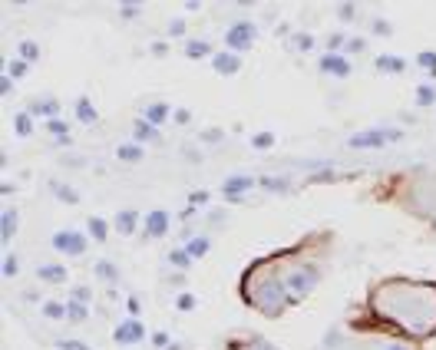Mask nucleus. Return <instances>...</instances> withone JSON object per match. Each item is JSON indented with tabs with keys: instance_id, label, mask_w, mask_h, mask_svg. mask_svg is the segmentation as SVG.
<instances>
[{
	"instance_id": "32",
	"label": "nucleus",
	"mask_w": 436,
	"mask_h": 350,
	"mask_svg": "<svg viewBox=\"0 0 436 350\" xmlns=\"http://www.w3.org/2000/svg\"><path fill=\"white\" fill-rule=\"evenodd\" d=\"M291 47L298 53H308V50H314V37L311 33H294V37H291Z\"/></svg>"
},
{
	"instance_id": "9",
	"label": "nucleus",
	"mask_w": 436,
	"mask_h": 350,
	"mask_svg": "<svg viewBox=\"0 0 436 350\" xmlns=\"http://www.w3.org/2000/svg\"><path fill=\"white\" fill-rule=\"evenodd\" d=\"M251 185H255V178H251V175L235 172V175H228V178L222 182V195H225L228 201H238L241 195H245V192H248Z\"/></svg>"
},
{
	"instance_id": "34",
	"label": "nucleus",
	"mask_w": 436,
	"mask_h": 350,
	"mask_svg": "<svg viewBox=\"0 0 436 350\" xmlns=\"http://www.w3.org/2000/svg\"><path fill=\"white\" fill-rule=\"evenodd\" d=\"M251 146H255V149H271L274 146V132H255V136H251Z\"/></svg>"
},
{
	"instance_id": "17",
	"label": "nucleus",
	"mask_w": 436,
	"mask_h": 350,
	"mask_svg": "<svg viewBox=\"0 0 436 350\" xmlns=\"http://www.w3.org/2000/svg\"><path fill=\"white\" fill-rule=\"evenodd\" d=\"M37 277L40 281H50V284H63V281H66V268H63V264H40Z\"/></svg>"
},
{
	"instance_id": "38",
	"label": "nucleus",
	"mask_w": 436,
	"mask_h": 350,
	"mask_svg": "<svg viewBox=\"0 0 436 350\" xmlns=\"http://www.w3.org/2000/svg\"><path fill=\"white\" fill-rule=\"evenodd\" d=\"M57 350H89V344L73 340V337H63V340H57Z\"/></svg>"
},
{
	"instance_id": "45",
	"label": "nucleus",
	"mask_w": 436,
	"mask_h": 350,
	"mask_svg": "<svg viewBox=\"0 0 436 350\" xmlns=\"http://www.w3.org/2000/svg\"><path fill=\"white\" fill-rule=\"evenodd\" d=\"M354 10H357L354 3H340V7H337V17H340V20H354Z\"/></svg>"
},
{
	"instance_id": "48",
	"label": "nucleus",
	"mask_w": 436,
	"mask_h": 350,
	"mask_svg": "<svg viewBox=\"0 0 436 350\" xmlns=\"http://www.w3.org/2000/svg\"><path fill=\"white\" fill-rule=\"evenodd\" d=\"M172 119H175L179 125H186V123H192V113H188V109H175Z\"/></svg>"
},
{
	"instance_id": "4",
	"label": "nucleus",
	"mask_w": 436,
	"mask_h": 350,
	"mask_svg": "<svg viewBox=\"0 0 436 350\" xmlns=\"http://www.w3.org/2000/svg\"><path fill=\"white\" fill-rule=\"evenodd\" d=\"M255 37H258V26L251 24V20H235L225 30V50L241 56V50H248L251 43H255Z\"/></svg>"
},
{
	"instance_id": "25",
	"label": "nucleus",
	"mask_w": 436,
	"mask_h": 350,
	"mask_svg": "<svg viewBox=\"0 0 436 350\" xmlns=\"http://www.w3.org/2000/svg\"><path fill=\"white\" fill-rule=\"evenodd\" d=\"M209 248H212V241H209L205 235H195V238H188V241H186V251L192 254V261H195V258H202V254H205Z\"/></svg>"
},
{
	"instance_id": "2",
	"label": "nucleus",
	"mask_w": 436,
	"mask_h": 350,
	"mask_svg": "<svg viewBox=\"0 0 436 350\" xmlns=\"http://www.w3.org/2000/svg\"><path fill=\"white\" fill-rule=\"evenodd\" d=\"M241 298H245L248 307H255L258 314H268V317H278V314L291 304V300H287V291H285L281 275L274 271L271 264H264V261H258L248 275H245Z\"/></svg>"
},
{
	"instance_id": "10",
	"label": "nucleus",
	"mask_w": 436,
	"mask_h": 350,
	"mask_svg": "<svg viewBox=\"0 0 436 350\" xmlns=\"http://www.w3.org/2000/svg\"><path fill=\"white\" fill-rule=\"evenodd\" d=\"M172 113H175V109H172V106H169L165 100H156V102H149V106L142 109V119L159 129L163 123H169V119H172Z\"/></svg>"
},
{
	"instance_id": "43",
	"label": "nucleus",
	"mask_w": 436,
	"mask_h": 350,
	"mask_svg": "<svg viewBox=\"0 0 436 350\" xmlns=\"http://www.w3.org/2000/svg\"><path fill=\"white\" fill-rule=\"evenodd\" d=\"M139 10H142L139 3H123V7H119V13H123V20H136V17H139Z\"/></svg>"
},
{
	"instance_id": "52",
	"label": "nucleus",
	"mask_w": 436,
	"mask_h": 350,
	"mask_svg": "<svg viewBox=\"0 0 436 350\" xmlns=\"http://www.w3.org/2000/svg\"><path fill=\"white\" fill-rule=\"evenodd\" d=\"M374 33H390V24L386 20H374Z\"/></svg>"
},
{
	"instance_id": "27",
	"label": "nucleus",
	"mask_w": 436,
	"mask_h": 350,
	"mask_svg": "<svg viewBox=\"0 0 436 350\" xmlns=\"http://www.w3.org/2000/svg\"><path fill=\"white\" fill-rule=\"evenodd\" d=\"M40 314H43L47 321H63V317H66V304H60V300H43Z\"/></svg>"
},
{
	"instance_id": "16",
	"label": "nucleus",
	"mask_w": 436,
	"mask_h": 350,
	"mask_svg": "<svg viewBox=\"0 0 436 350\" xmlns=\"http://www.w3.org/2000/svg\"><path fill=\"white\" fill-rule=\"evenodd\" d=\"M374 66L380 73H403V70H407V60H403V56H393V53H380L374 60Z\"/></svg>"
},
{
	"instance_id": "51",
	"label": "nucleus",
	"mask_w": 436,
	"mask_h": 350,
	"mask_svg": "<svg viewBox=\"0 0 436 350\" xmlns=\"http://www.w3.org/2000/svg\"><path fill=\"white\" fill-rule=\"evenodd\" d=\"M73 298L83 300V304H89V288H73Z\"/></svg>"
},
{
	"instance_id": "33",
	"label": "nucleus",
	"mask_w": 436,
	"mask_h": 350,
	"mask_svg": "<svg viewBox=\"0 0 436 350\" xmlns=\"http://www.w3.org/2000/svg\"><path fill=\"white\" fill-rule=\"evenodd\" d=\"M47 129H50V136H57L63 142V139H66V132H70V125L63 123L60 116H57V119H47Z\"/></svg>"
},
{
	"instance_id": "5",
	"label": "nucleus",
	"mask_w": 436,
	"mask_h": 350,
	"mask_svg": "<svg viewBox=\"0 0 436 350\" xmlns=\"http://www.w3.org/2000/svg\"><path fill=\"white\" fill-rule=\"evenodd\" d=\"M400 129H363L347 139L350 149H384L386 142H397Z\"/></svg>"
},
{
	"instance_id": "14",
	"label": "nucleus",
	"mask_w": 436,
	"mask_h": 350,
	"mask_svg": "<svg viewBox=\"0 0 436 350\" xmlns=\"http://www.w3.org/2000/svg\"><path fill=\"white\" fill-rule=\"evenodd\" d=\"M13 235H17V208L7 205L3 215H0V241H3V245H10Z\"/></svg>"
},
{
	"instance_id": "50",
	"label": "nucleus",
	"mask_w": 436,
	"mask_h": 350,
	"mask_svg": "<svg viewBox=\"0 0 436 350\" xmlns=\"http://www.w3.org/2000/svg\"><path fill=\"white\" fill-rule=\"evenodd\" d=\"M344 50H347V53H361V50H363V40H361V37H350Z\"/></svg>"
},
{
	"instance_id": "31",
	"label": "nucleus",
	"mask_w": 436,
	"mask_h": 350,
	"mask_svg": "<svg viewBox=\"0 0 436 350\" xmlns=\"http://www.w3.org/2000/svg\"><path fill=\"white\" fill-rule=\"evenodd\" d=\"M169 264H175V268H182V271H186L188 264H192V254H188L186 248H175V251H169Z\"/></svg>"
},
{
	"instance_id": "7",
	"label": "nucleus",
	"mask_w": 436,
	"mask_h": 350,
	"mask_svg": "<svg viewBox=\"0 0 436 350\" xmlns=\"http://www.w3.org/2000/svg\"><path fill=\"white\" fill-rule=\"evenodd\" d=\"M112 340H116L119 347H129V344H142V340H146V327H142V321H139V317H126L123 324L116 327Z\"/></svg>"
},
{
	"instance_id": "15",
	"label": "nucleus",
	"mask_w": 436,
	"mask_h": 350,
	"mask_svg": "<svg viewBox=\"0 0 436 350\" xmlns=\"http://www.w3.org/2000/svg\"><path fill=\"white\" fill-rule=\"evenodd\" d=\"M30 116H47V119H57L60 113V100H53V96H43V100H33L30 102Z\"/></svg>"
},
{
	"instance_id": "54",
	"label": "nucleus",
	"mask_w": 436,
	"mask_h": 350,
	"mask_svg": "<svg viewBox=\"0 0 436 350\" xmlns=\"http://www.w3.org/2000/svg\"><path fill=\"white\" fill-rule=\"evenodd\" d=\"M152 53H156V56H165V53H169V47H165V43H152Z\"/></svg>"
},
{
	"instance_id": "55",
	"label": "nucleus",
	"mask_w": 436,
	"mask_h": 350,
	"mask_svg": "<svg viewBox=\"0 0 436 350\" xmlns=\"http://www.w3.org/2000/svg\"><path fill=\"white\" fill-rule=\"evenodd\" d=\"M384 350H413V347H407V344H397V340H393V344H386Z\"/></svg>"
},
{
	"instance_id": "26",
	"label": "nucleus",
	"mask_w": 436,
	"mask_h": 350,
	"mask_svg": "<svg viewBox=\"0 0 436 350\" xmlns=\"http://www.w3.org/2000/svg\"><path fill=\"white\" fill-rule=\"evenodd\" d=\"M116 155H119L123 162H139L146 152H142V146H139V142H123V146L116 149Z\"/></svg>"
},
{
	"instance_id": "3",
	"label": "nucleus",
	"mask_w": 436,
	"mask_h": 350,
	"mask_svg": "<svg viewBox=\"0 0 436 350\" xmlns=\"http://www.w3.org/2000/svg\"><path fill=\"white\" fill-rule=\"evenodd\" d=\"M281 281H285L287 300H291V304H298V300H304L314 288H317L321 275H317V268H314V264L298 261V264H291V268L281 271Z\"/></svg>"
},
{
	"instance_id": "30",
	"label": "nucleus",
	"mask_w": 436,
	"mask_h": 350,
	"mask_svg": "<svg viewBox=\"0 0 436 350\" xmlns=\"http://www.w3.org/2000/svg\"><path fill=\"white\" fill-rule=\"evenodd\" d=\"M27 73H30V63L20 60V56L7 63V76H10V79H20V76H27Z\"/></svg>"
},
{
	"instance_id": "21",
	"label": "nucleus",
	"mask_w": 436,
	"mask_h": 350,
	"mask_svg": "<svg viewBox=\"0 0 436 350\" xmlns=\"http://www.w3.org/2000/svg\"><path fill=\"white\" fill-rule=\"evenodd\" d=\"M87 317H89V304H83V300H76V298L66 300V321L80 324V321H87Z\"/></svg>"
},
{
	"instance_id": "8",
	"label": "nucleus",
	"mask_w": 436,
	"mask_h": 350,
	"mask_svg": "<svg viewBox=\"0 0 436 350\" xmlns=\"http://www.w3.org/2000/svg\"><path fill=\"white\" fill-rule=\"evenodd\" d=\"M169 222H172V215L165 212V208H152L142 218V231H146V238H163L169 231Z\"/></svg>"
},
{
	"instance_id": "29",
	"label": "nucleus",
	"mask_w": 436,
	"mask_h": 350,
	"mask_svg": "<svg viewBox=\"0 0 436 350\" xmlns=\"http://www.w3.org/2000/svg\"><path fill=\"white\" fill-rule=\"evenodd\" d=\"M17 53H20V60H27V63H37V60H40V47L33 43V40H24Z\"/></svg>"
},
{
	"instance_id": "24",
	"label": "nucleus",
	"mask_w": 436,
	"mask_h": 350,
	"mask_svg": "<svg viewBox=\"0 0 436 350\" xmlns=\"http://www.w3.org/2000/svg\"><path fill=\"white\" fill-rule=\"evenodd\" d=\"M50 188H53V195H57L60 201H66V205H76V201H80V192L70 188L66 182H50Z\"/></svg>"
},
{
	"instance_id": "42",
	"label": "nucleus",
	"mask_w": 436,
	"mask_h": 350,
	"mask_svg": "<svg viewBox=\"0 0 436 350\" xmlns=\"http://www.w3.org/2000/svg\"><path fill=\"white\" fill-rule=\"evenodd\" d=\"M209 199H212L209 192H192V195H188V208H202Z\"/></svg>"
},
{
	"instance_id": "53",
	"label": "nucleus",
	"mask_w": 436,
	"mask_h": 350,
	"mask_svg": "<svg viewBox=\"0 0 436 350\" xmlns=\"http://www.w3.org/2000/svg\"><path fill=\"white\" fill-rule=\"evenodd\" d=\"M182 30H186V20H172L169 24V33H182Z\"/></svg>"
},
{
	"instance_id": "36",
	"label": "nucleus",
	"mask_w": 436,
	"mask_h": 350,
	"mask_svg": "<svg viewBox=\"0 0 436 350\" xmlns=\"http://www.w3.org/2000/svg\"><path fill=\"white\" fill-rule=\"evenodd\" d=\"M416 102H420V106H433V102H436V89L433 86H420V89H416Z\"/></svg>"
},
{
	"instance_id": "20",
	"label": "nucleus",
	"mask_w": 436,
	"mask_h": 350,
	"mask_svg": "<svg viewBox=\"0 0 436 350\" xmlns=\"http://www.w3.org/2000/svg\"><path fill=\"white\" fill-rule=\"evenodd\" d=\"M76 119L87 123V125L96 123V106L89 102V96H80V100H76Z\"/></svg>"
},
{
	"instance_id": "46",
	"label": "nucleus",
	"mask_w": 436,
	"mask_h": 350,
	"mask_svg": "<svg viewBox=\"0 0 436 350\" xmlns=\"http://www.w3.org/2000/svg\"><path fill=\"white\" fill-rule=\"evenodd\" d=\"M202 142H222V129H205V132H202Z\"/></svg>"
},
{
	"instance_id": "22",
	"label": "nucleus",
	"mask_w": 436,
	"mask_h": 350,
	"mask_svg": "<svg viewBox=\"0 0 436 350\" xmlns=\"http://www.w3.org/2000/svg\"><path fill=\"white\" fill-rule=\"evenodd\" d=\"M186 56H188V60L215 56V53H212V43H205V40H188V43H186Z\"/></svg>"
},
{
	"instance_id": "39",
	"label": "nucleus",
	"mask_w": 436,
	"mask_h": 350,
	"mask_svg": "<svg viewBox=\"0 0 436 350\" xmlns=\"http://www.w3.org/2000/svg\"><path fill=\"white\" fill-rule=\"evenodd\" d=\"M17 268H20V258H17V254H7V258H3V277H13Z\"/></svg>"
},
{
	"instance_id": "19",
	"label": "nucleus",
	"mask_w": 436,
	"mask_h": 350,
	"mask_svg": "<svg viewBox=\"0 0 436 350\" xmlns=\"http://www.w3.org/2000/svg\"><path fill=\"white\" fill-rule=\"evenodd\" d=\"M93 271H96V277H100V281H106V284H116V281H119V268H116L112 261H106V258L93 264Z\"/></svg>"
},
{
	"instance_id": "37",
	"label": "nucleus",
	"mask_w": 436,
	"mask_h": 350,
	"mask_svg": "<svg viewBox=\"0 0 436 350\" xmlns=\"http://www.w3.org/2000/svg\"><path fill=\"white\" fill-rule=\"evenodd\" d=\"M238 350H278L274 344H268V340H262V337H251V340H245Z\"/></svg>"
},
{
	"instance_id": "35",
	"label": "nucleus",
	"mask_w": 436,
	"mask_h": 350,
	"mask_svg": "<svg viewBox=\"0 0 436 350\" xmlns=\"http://www.w3.org/2000/svg\"><path fill=\"white\" fill-rule=\"evenodd\" d=\"M416 63H420V66H423L430 76H436V53L433 50H423L420 56H416Z\"/></svg>"
},
{
	"instance_id": "44",
	"label": "nucleus",
	"mask_w": 436,
	"mask_h": 350,
	"mask_svg": "<svg viewBox=\"0 0 436 350\" xmlns=\"http://www.w3.org/2000/svg\"><path fill=\"white\" fill-rule=\"evenodd\" d=\"M262 188H271V192H285L287 182H281V178H262Z\"/></svg>"
},
{
	"instance_id": "13",
	"label": "nucleus",
	"mask_w": 436,
	"mask_h": 350,
	"mask_svg": "<svg viewBox=\"0 0 436 350\" xmlns=\"http://www.w3.org/2000/svg\"><path fill=\"white\" fill-rule=\"evenodd\" d=\"M139 225H142V218H139L133 208H123V212H116V218H112V228H116L119 235H126V238L133 235Z\"/></svg>"
},
{
	"instance_id": "47",
	"label": "nucleus",
	"mask_w": 436,
	"mask_h": 350,
	"mask_svg": "<svg viewBox=\"0 0 436 350\" xmlns=\"http://www.w3.org/2000/svg\"><path fill=\"white\" fill-rule=\"evenodd\" d=\"M126 311H129V317H139V311H142V307H139V298H136V294L126 300Z\"/></svg>"
},
{
	"instance_id": "28",
	"label": "nucleus",
	"mask_w": 436,
	"mask_h": 350,
	"mask_svg": "<svg viewBox=\"0 0 436 350\" xmlns=\"http://www.w3.org/2000/svg\"><path fill=\"white\" fill-rule=\"evenodd\" d=\"M13 132H17V136H30V132H33V116L17 113V119H13Z\"/></svg>"
},
{
	"instance_id": "49",
	"label": "nucleus",
	"mask_w": 436,
	"mask_h": 350,
	"mask_svg": "<svg viewBox=\"0 0 436 350\" xmlns=\"http://www.w3.org/2000/svg\"><path fill=\"white\" fill-rule=\"evenodd\" d=\"M0 93H3V96H10V93H13V79L7 73L0 76Z\"/></svg>"
},
{
	"instance_id": "40",
	"label": "nucleus",
	"mask_w": 436,
	"mask_h": 350,
	"mask_svg": "<svg viewBox=\"0 0 436 350\" xmlns=\"http://www.w3.org/2000/svg\"><path fill=\"white\" fill-rule=\"evenodd\" d=\"M175 307H179L182 314H186V311H195V298H192V294H179V298H175Z\"/></svg>"
},
{
	"instance_id": "12",
	"label": "nucleus",
	"mask_w": 436,
	"mask_h": 350,
	"mask_svg": "<svg viewBox=\"0 0 436 350\" xmlns=\"http://www.w3.org/2000/svg\"><path fill=\"white\" fill-rule=\"evenodd\" d=\"M317 66H321L327 76H350V60L344 53H324Z\"/></svg>"
},
{
	"instance_id": "41",
	"label": "nucleus",
	"mask_w": 436,
	"mask_h": 350,
	"mask_svg": "<svg viewBox=\"0 0 436 350\" xmlns=\"http://www.w3.org/2000/svg\"><path fill=\"white\" fill-rule=\"evenodd\" d=\"M152 347H156V350H169V347H172V340H169L165 330H159V334H152Z\"/></svg>"
},
{
	"instance_id": "1",
	"label": "nucleus",
	"mask_w": 436,
	"mask_h": 350,
	"mask_svg": "<svg viewBox=\"0 0 436 350\" xmlns=\"http://www.w3.org/2000/svg\"><path fill=\"white\" fill-rule=\"evenodd\" d=\"M374 311L386 324L407 330L413 337L436 334V284H407L386 281L374 291Z\"/></svg>"
},
{
	"instance_id": "6",
	"label": "nucleus",
	"mask_w": 436,
	"mask_h": 350,
	"mask_svg": "<svg viewBox=\"0 0 436 350\" xmlns=\"http://www.w3.org/2000/svg\"><path fill=\"white\" fill-rule=\"evenodd\" d=\"M87 235L80 231V228H60L57 235H53V248L60 251V254H70V258H80L83 251H87Z\"/></svg>"
},
{
	"instance_id": "18",
	"label": "nucleus",
	"mask_w": 436,
	"mask_h": 350,
	"mask_svg": "<svg viewBox=\"0 0 436 350\" xmlns=\"http://www.w3.org/2000/svg\"><path fill=\"white\" fill-rule=\"evenodd\" d=\"M87 228H89V238H93V241H106V235H110L112 225H106V218H100V215H89Z\"/></svg>"
},
{
	"instance_id": "23",
	"label": "nucleus",
	"mask_w": 436,
	"mask_h": 350,
	"mask_svg": "<svg viewBox=\"0 0 436 350\" xmlns=\"http://www.w3.org/2000/svg\"><path fill=\"white\" fill-rule=\"evenodd\" d=\"M133 142H146V139H159V129H156V125H149L146 123V119H136V123H133Z\"/></svg>"
},
{
	"instance_id": "11",
	"label": "nucleus",
	"mask_w": 436,
	"mask_h": 350,
	"mask_svg": "<svg viewBox=\"0 0 436 350\" xmlns=\"http://www.w3.org/2000/svg\"><path fill=\"white\" fill-rule=\"evenodd\" d=\"M212 66H215V73L218 76H235L238 70H241V56L232 50H222V53H215L212 56Z\"/></svg>"
}]
</instances>
